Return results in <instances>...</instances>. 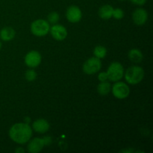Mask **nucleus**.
<instances>
[{
    "mask_svg": "<svg viewBox=\"0 0 153 153\" xmlns=\"http://www.w3.org/2000/svg\"><path fill=\"white\" fill-rule=\"evenodd\" d=\"M9 136L13 141L19 144H24L29 141L32 136V129L28 123H19L10 128Z\"/></svg>",
    "mask_w": 153,
    "mask_h": 153,
    "instance_id": "nucleus-1",
    "label": "nucleus"
},
{
    "mask_svg": "<svg viewBox=\"0 0 153 153\" xmlns=\"http://www.w3.org/2000/svg\"><path fill=\"white\" fill-rule=\"evenodd\" d=\"M144 77V71L139 66H131L127 69L125 73V79L130 85H137L143 80Z\"/></svg>",
    "mask_w": 153,
    "mask_h": 153,
    "instance_id": "nucleus-2",
    "label": "nucleus"
},
{
    "mask_svg": "<svg viewBox=\"0 0 153 153\" xmlns=\"http://www.w3.org/2000/svg\"><path fill=\"white\" fill-rule=\"evenodd\" d=\"M50 30V25L47 21L44 19H37L31 25V31L34 35L43 37L46 35Z\"/></svg>",
    "mask_w": 153,
    "mask_h": 153,
    "instance_id": "nucleus-3",
    "label": "nucleus"
},
{
    "mask_svg": "<svg viewBox=\"0 0 153 153\" xmlns=\"http://www.w3.org/2000/svg\"><path fill=\"white\" fill-rule=\"evenodd\" d=\"M106 73L108 80L111 82H117L123 77L124 69L120 63L113 62L110 64Z\"/></svg>",
    "mask_w": 153,
    "mask_h": 153,
    "instance_id": "nucleus-4",
    "label": "nucleus"
},
{
    "mask_svg": "<svg viewBox=\"0 0 153 153\" xmlns=\"http://www.w3.org/2000/svg\"><path fill=\"white\" fill-rule=\"evenodd\" d=\"M102 67V62L100 58L92 57L85 62L83 65V71L88 75H92L100 71Z\"/></svg>",
    "mask_w": 153,
    "mask_h": 153,
    "instance_id": "nucleus-5",
    "label": "nucleus"
},
{
    "mask_svg": "<svg viewBox=\"0 0 153 153\" xmlns=\"http://www.w3.org/2000/svg\"><path fill=\"white\" fill-rule=\"evenodd\" d=\"M112 94L116 98L123 100L128 97L130 89L128 85L122 82H117L112 87Z\"/></svg>",
    "mask_w": 153,
    "mask_h": 153,
    "instance_id": "nucleus-6",
    "label": "nucleus"
},
{
    "mask_svg": "<svg viewBox=\"0 0 153 153\" xmlns=\"http://www.w3.org/2000/svg\"><path fill=\"white\" fill-rule=\"evenodd\" d=\"M41 59V55L37 51H31L25 55V63L28 67L34 68L40 65Z\"/></svg>",
    "mask_w": 153,
    "mask_h": 153,
    "instance_id": "nucleus-7",
    "label": "nucleus"
},
{
    "mask_svg": "<svg viewBox=\"0 0 153 153\" xmlns=\"http://www.w3.org/2000/svg\"><path fill=\"white\" fill-rule=\"evenodd\" d=\"M66 16L69 22L76 23L79 22L82 17V13L81 9L76 5L70 6L67 8L66 12Z\"/></svg>",
    "mask_w": 153,
    "mask_h": 153,
    "instance_id": "nucleus-8",
    "label": "nucleus"
},
{
    "mask_svg": "<svg viewBox=\"0 0 153 153\" xmlns=\"http://www.w3.org/2000/svg\"><path fill=\"white\" fill-rule=\"evenodd\" d=\"M50 33L52 37L58 41L64 40L67 36V31L65 27L62 25L54 24L50 28Z\"/></svg>",
    "mask_w": 153,
    "mask_h": 153,
    "instance_id": "nucleus-9",
    "label": "nucleus"
},
{
    "mask_svg": "<svg viewBox=\"0 0 153 153\" xmlns=\"http://www.w3.org/2000/svg\"><path fill=\"white\" fill-rule=\"evenodd\" d=\"M132 19L134 23L136 25H142L148 19V13L145 9L143 8H137L133 12Z\"/></svg>",
    "mask_w": 153,
    "mask_h": 153,
    "instance_id": "nucleus-10",
    "label": "nucleus"
},
{
    "mask_svg": "<svg viewBox=\"0 0 153 153\" xmlns=\"http://www.w3.org/2000/svg\"><path fill=\"white\" fill-rule=\"evenodd\" d=\"M45 146L44 140L43 138L35 137L30 140L28 144V151L31 153H37L43 149Z\"/></svg>",
    "mask_w": 153,
    "mask_h": 153,
    "instance_id": "nucleus-11",
    "label": "nucleus"
},
{
    "mask_svg": "<svg viewBox=\"0 0 153 153\" xmlns=\"http://www.w3.org/2000/svg\"><path fill=\"white\" fill-rule=\"evenodd\" d=\"M32 128L38 133H46L49 129V123L44 119H38L32 123Z\"/></svg>",
    "mask_w": 153,
    "mask_h": 153,
    "instance_id": "nucleus-12",
    "label": "nucleus"
},
{
    "mask_svg": "<svg viewBox=\"0 0 153 153\" xmlns=\"http://www.w3.org/2000/svg\"><path fill=\"white\" fill-rule=\"evenodd\" d=\"M16 35V31L12 27H4L0 31V37L4 41H10L13 40Z\"/></svg>",
    "mask_w": 153,
    "mask_h": 153,
    "instance_id": "nucleus-13",
    "label": "nucleus"
},
{
    "mask_svg": "<svg viewBox=\"0 0 153 153\" xmlns=\"http://www.w3.org/2000/svg\"><path fill=\"white\" fill-rule=\"evenodd\" d=\"M113 7L110 4H105L102 6L99 10V15L103 19H108L112 17L113 13Z\"/></svg>",
    "mask_w": 153,
    "mask_h": 153,
    "instance_id": "nucleus-14",
    "label": "nucleus"
},
{
    "mask_svg": "<svg viewBox=\"0 0 153 153\" xmlns=\"http://www.w3.org/2000/svg\"><path fill=\"white\" fill-rule=\"evenodd\" d=\"M128 58L134 63H140L143 60V54L139 49H133L128 52Z\"/></svg>",
    "mask_w": 153,
    "mask_h": 153,
    "instance_id": "nucleus-15",
    "label": "nucleus"
},
{
    "mask_svg": "<svg viewBox=\"0 0 153 153\" xmlns=\"http://www.w3.org/2000/svg\"><path fill=\"white\" fill-rule=\"evenodd\" d=\"M111 91V85L107 81L106 82H101L97 86V91L100 95H108Z\"/></svg>",
    "mask_w": 153,
    "mask_h": 153,
    "instance_id": "nucleus-16",
    "label": "nucleus"
},
{
    "mask_svg": "<svg viewBox=\"0 0 153 153\" xmlns=\"http://www.w3.org/2000/svg\"><path fill=\"white\" fill-rule=\"evenodd\" d=\"M94 54L95 57L100 58H104L107 55V49L105 47L102 46H96L94 50Z\"/></svg>",
    "mask_w": 153,
    "mask_h": 153,
    "instance_id": "nucleus-17",
    "label": "nucleus"
},
{
    "mask_svg": "<svg viewBox=\"0 0 153 153\" xmlns=\"http://www.w3.org/2000/svg\"><path fill=\"white\" fill-rule=\"evenodd\" d=\"M25 77L28 82H33L37 78V73L34 70H28L25 72Z\"/></svg>",
    "mask_w": 153,
    "mask_h": 153,
    "instance_id": "nucleus-18",
    "label": "nucleus"
},
{
    "mask_svg": "<svg viewBox=\"0 0 153 153\" xmlns=\"http://www.w3.org/2000/svg\"><path fill=\"white\" fill-rule=\"evenodd\" d=\"M60 19V16L57 12H52L48 15V21L52 24H56Z\"/></svg>",
    "mask_w": 153,
    "mask_h": 153,
    "instance_id": "nucleus-19",
    "label": "nucleus"
},
{
    "mask_svg": "<svg viewBox=\"0 0 153 153\" xmlns=\"http://www.w3.org/2000/svg\"><path fill=\"white\" fill-rule=\"evenodd\" d=\"M112 16L116 19H121L124 16V12L121 8H115L113 10Z\"/></svg>",
    "mask_w": 153,
    "mask_h": 153,
    "instance_id": "nucleus-20",
    "label": "nucleus"
},
{
    "mask_svg": "<svg viewBox=\"0 0 153 153\" xmlns=\"http://www.w3.org/2000/svg\"><path fill=\"white\" fill-rule=\"evenodd\" d=\"M98 79L100 82H106L108 80V77L107 73L105 72H102L98 75Z\"/></svg>",
    "mask_w": 153,
    "mask_h": 153,
    "instance_id": "nucleus-21",
    "label": "nucleus"
},
{
    "mask_svg": "<svg viewBox=\"0 0 153 153\" xmlns=\"http://www.w3.org/2000/svg\"><path fill=\"white\" fill-rule=\"evenodd\" d=\"M130 1L137 5H143L146 3V0H130Z\"/></svg>",
    "mask_w": 153,
    "mask_h": 153,
    "instance_id": "nucleus-22",
    "label": "nucleus"
},
{
    "mask_svg": "<svg viewBox=\"0 0 153 153\" xmlns=\"http://www.w3.org/2000/svg\"><path fill=\"white\" fill-rule=\"evenodd\" d=\"M43 140H44L45 145H49L52 143V138L50 137H43Z\"/></svg>",
    "mask_w": 153,
    "mask_h": 153,
    "instance_id": "nucleus-23",
    "label": "nucleus"
},
{
    "mask_svg": "<svg viewBox=\"0 0 153 153\" xmlns=\"http://www.w3.org/2000/svg\"><path fill=\"white\" fill-rule=\"evenodd\" d=\"M15 152H17V153H24V152H25V150H24V149H22V148L19 147V148H17V149H16V150H15Z\"/></svg>",
    "mask_w": 153,
    "mask_h": 153,
    "instance_id": "nucleus-24",
    "label": "nucleus"
},
{
    "mask_svg": "<svg viewBox=\"0 0 153 153\" xmlns=\"http://www.w3.org/2000/svg\"><path fill=\"white\" fill-rule=\"evenodd\" d=\"M25 123H29V122L31 121V120H30L29 117H25Z\"/></svg>",
    "mask_w": 153,
    "mask_h": 153,
    "instance_id": "nucleus-25",
    "label": "nucleus"
},
{
    "mask_svg": "<svg viewBox=\"0 0 153 153\" xmlns=\"http://www.w3.org/2000/svg\"><path fill=\"white\" fill-rule=\"evenodd\" d=\"M1 41H0V49H1Z\"/></svg>",
    "mask_w": 153,
    "mask_h": 153,
    "instance_id": "nucleus-26",
    "label": "nucleus"
},
{
    "mask_svg": "<svg viewBox=\"0 0 153 153\" xmlns=\"http://www.w3.org/2000/svg\"><path fill=\"white\" fill-rule=\"evenodd\" d=\"M120 1H124V0H120Z\"/></svg>",
    "mask_w": 153,
    "mask_h": 153,
    "instance_id": "nucleus-27",
    "label": "nucleus"
}]
</instances>
